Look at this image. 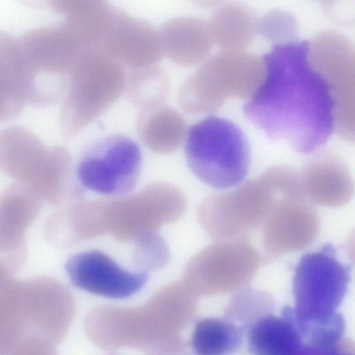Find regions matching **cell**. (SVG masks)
Returning <instances> with one entry per match:
<instances>
[{
    "instance_id": "5",
    "label": "cell",
    "mask_w": 355,
    "mask_h": 355,
    "mask_svg": "<svg viewBox=\"0 0 355 355\" xmlns=\"http://www.w3.org/2000/svg\"><path fill=\"white\" fill-rule=\"evenodd\" d=\"M278 194L272 167L228 191L212 193L197 210L206 232L216 241L248 239L260 227Z\"/></svg>"
},
{
    "instance_id": "4",
    "label": "cell",
    "mask_w": 355,
    "mask_h": 355,
    "mask_svg": "<svg viewBox=\"0 0 355 355\" xmlns=\"http://www.w3.org/2000/svg\"><path fill=\"white\" fill-rule=\"evenodd\" d=\"M277 196L262 224V262L268 263L309 246L319 234L317 210L305 196L300 175L287 166H275Z\"/></svg>"
},
{
    "instance_id": "7",
    "label": "cell",
    "mask_w": 355,
    "mask_h": 355,
    "mask_svg": "<svg viewBox=\"0 0 355 355\" xmlns=\"http://www.w3.org/2000/svg\"><path fill=\"white\" fill-rule=\"evenodd\" d=\"M138 144L114 134L90 144L75 168L76 180L84 190L111 197L126 196L135 189L141 169Z\"/></svg>"
},
{
    "instance_id": "17",
    "label": "cell",
    "mask_w": 355,
    "mask_h": 355,
    "mask_svg": "<svg viewBox=\"0 0 355 355\" xmlns=\"http://www.w3.org/2000/svg\"><path fill=\"white\" fill-rule=\"evenodd\" d=\"M245 338V331L229 318H205L196 323L191 345L198 354H227L240 349Z\"/></svg>"
},
{
    "instance_id": "3",
    "label": "cell",
    "mask_w": 355,
    "mask_h": 355,
    "mask_svg": "<svg viewBox=\"0 0 355 355\" xmlns=\"http://www.w3.org/2000/svg\"><path fill=\"white\" fill-rule=\"evenodd\" d=\"M184 141L187 165L205 184L225 189L239 184L246 177L250 144L242 130L232 121L207 116L189 127Z\"/></svg>"
},
{
    "instance_id": "21",
    "label": "cell",
    "mask_w": 355,
    "mask_h": 355,
    "mask_svg": "<svg viewBox=\"0 0 355 355\" xmlns=\"http://www.w3.org/2000/svg\"><path fill=\"white\" fill-rule=\"evenodd\" d=\"M26 100L16 85L0 74V123L17 118L22 112Z\"/></svg>"
},
{
    "instance_id": "11",
    "label": "cell",
    "mask_w": 355,
    "mask_h": 355,
    "mask_svg": "<svg viewBox=\"0 0 355 355\" xmlns=\"http://www.w3.org/2000/svg\"><path fill=\"white\" fill-rule=\"evenodd\" d=\"M98 47L130 69L156 66L164 56L158 30L115 9Z\"/></svg>"
},
{
    "instance_id": "18",
    "label": "cell",
    "mask_w": 355,
    "mask_h": 355,
    "mask_svg": "<svg viewBox=\"0 0 355 355\" xmlns=\"http://www.w3.org/2000/svg\"><path fill=\"white\" fill-rule=\"evenodd\" d=\"M169 91L167 75L156 66L130 69L125 92L130 102L141 110L164 103Z\"/></svg>"
},
{
    "instance_id": "13",
    "label": "cell",
    "mask_w": 355,
    "mask_h": 355,
    "mask_svg": "<svg viewBox=\"0 0 355 355\" xmlns=\"http://www.w3.org/2000/svg\"><path fill=\"white\" fill-rule=\"evenodd\" d=\"M281 312L294 324L301 348L300 355L354 354V343L345 338V322L336 311L326 317L304 318L293 306H286Z\"/></svg>"
},
{
    "instance_id": "15",
    "label": "cell",
    "mask_w": 355,
    "mask_h": 355,
    "mask_svg": "<svg viewBox=\"0 0 355 355\" xmlns=\"http://www.w3.org/2000/svg\"><path fill=\"white\" fill-rule=\"evenodd\" d=\"M139 139L150 151L168 155L185 140L187 123L182 114L164 103L141 110L137 121Z\"/></svg>"
},
{
    "instance_id": "20",
    "label": "cell",
    "mask_w": 355,
    "mask_h": 355,
    "mask_svg": "<svg viewBox=\"0 0 355 355\" xmlns=\"http://www.w3.org/2000/svg\"><path fill=\"white\" fill-rule=\"evenodd\" d=\"M275 301L268 292L246 286L232 293L224 316L241 326L246 333L259 318L273 313Z\"/></svg>"
},
{
    "instance_id": "16",
    "label": "cell",
    "mask_w": 355,
    "mask_h": 355,
    "mask_svg": "<svg viewBox=\"0 0 355 355\" xmlns=\"http://www.w3.org/2000/svg\"><path fill=\"white\" fill-rule=\"evenodd\" d=\"M248 349L252 354L300 355L301 343L291 320L281 313L266 314L247 329Z\"/></svg>"
},
{
    "instance_id": "2",
    "label": "cell",
    "mask_w": 355,
    "mask_h": 355,
    "mask_svg": "<svg viewBox=\"0 0 355 355\" xmlns=\"http://www.w3.org/2000/svg\"><path fill=\"white\" fill-rule=\"evenodd\" d=\"M125 67L99 47H87L67 87L60 112L63 137L71 139L105 114L125 92Z\"/></svg>"
},
{
    "instance_id": "10",
    "label": "cell",
    "mask_w": 355,
    "mask_h": 355,
    "mask_svg": "<svg viewBox=\"0 0 355 355\" xmlns=\"http://www.w3.org/2000/svg\"><path fill=\"white\" fill-rule=\"evenodd\" d=\"M65 270L76 287L116 300L138 293L148 279L146 272L124 268L100 250L85 251L72 256L67 261Z\"/></svg>"
},
{
    "instance_id": "8",
    "label": "cell",
    "mask_w": 355,
    "mask_h": 355,
    "mask_svg": "<svg viewBox=\"0 0 355 355\" xmlns=\"http://www.w3.org/2000/svg\"><path fill=\"white\" fill-rule=\"evenodd\" d=\"M262 257L248 239L217 241L191 260L187 270L191 291L215 296L250 286Z\"/></svg>"
},
{
    "instance_id": "12",
    "label": "cell",
    "mask_w": 355,
    "mask_h": 355,
    "mask_svg": "<svg viewBox=\"0 0 355 355\" xmlns=\"http://www.w3.org/2000/svg\"><path fill=\"white\" fill-rule=\"evenodd\" d=\"M300 178L303 192L312 204L337 207L353 196L354 182L347 167L327 151L313 155L303 166Z\"/></svg>"
},
{
    "instance_id": "1",
    "label": "cell",
    "mask_w": 355,
    "mask_h": 355,
    "mask_svg": "<svg viewBox=\"0 0 355 355\" xmlns=\"http://www.w3.org/2000/svg\"><path fill=\"white\" fill-rule=\"evenodd\" d=\"M310 50L308 40L272 46L263 56L262 80L243 107L245 118L269 139L302 154L323 146L336 125L331 87Z\"/></svg>"
},
{
    "instance_id": "6",
    "label": "cell",
    "mask_w": 355,
    "mask_h": 355,
    "mask_svg": "<svg viewBox=\"0 0 355 355\" xmlns=\"http://www.w3.org/2000/svg\"><path fill=\"white\" fill-rule=\"evenodd\" d=\"M352 267L340 261L334 245L326 243L304 254L292 281L295 312L304 318L329 316L347 293Z\"/></svg>"
},
{
    "instance_id": "9",
    "label": "cell",
    "mask_w": 355,
    "mask_h": 355,
    "mask_svg": "<svg viewBox=\"0 0 355 355\" xmlns=\"http://www.w3.org/2000/svg\"><path fill=\"white\" fill-rule=\"evenodd\" d=\"M263 75V69L225 70L207 64L182 84L178 105L189 114L214 113L230 98H250L259 86Z\"/></svg>"
},
{
    "instance_id": "19",
    "label": "cell",
    "mask_w": 355,
    "mask_h": 355,
    "mask_svg": "<svg viewBox=\"0 0 355 355\" xmlns=\"http://www.w3.org/2000/svg\"><path fill=\"white\" fill-rule=\"evenodd\" d=\"M194 24L189 18H174L159 31L164 56L178 65L189 67L200 60L201 55L193 46Z\"/></svg>"
},
{
    "instance_id": "14",
    "label": "cell",
    "mask_w": 355,
    "mask_h": 355,
    "mask_svg": "<svg viewBox=\"0 0 355 355\" xmlns=\"http://www.w3.org/2000/svg\"><path fill=\"white\" fill-rule=\"evenodd\" d=\"M48 148L33 132L21 126L0 130V171L28 185L46 158Z\"/></svg>"
}]
</instances>
